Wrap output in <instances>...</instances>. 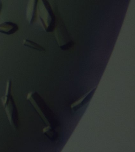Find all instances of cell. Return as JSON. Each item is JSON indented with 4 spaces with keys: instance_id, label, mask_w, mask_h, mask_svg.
Instances as JSON below:
<instances>
[{
    "instance_id": "6da1fadb",
    "label": "cell",
    "mask_w": 135,
    "mask_h": 152,
    "mask_svg": "<svg viewBox=\"0 0 135 152\" xmlns=\"http://www.w3.org/2000/svg\"><path fill=\"white\" fill-rule=\"evenodd\" d=\"M91 93H92V92L88 93V94L85 95V96L82 97L81 98H80V99L77 101L75 103H73V104H72V108H78L81 104H83L85 103V102H87L88 99L90 98V96L91 94H92Z\"/></svg>"
},
{
    "instance_id": "7a4b0ae2",
    "label": "cell",
    "mask_w": 135,
    "mask_h": 152,
    "mask_svg": "<svg viewBox=\"0 0 135 152\" xmlns=\"http://www.w3.org/2000/svg\"><path fill=\"white\" fill-rule=\"evenodd\" d=\"M24 44L26 46H29V47L41 51L45 50L42 46H40V45H38L36 43L30 41V40H26V41L24 42Z\"/></svg>"
},
{
    "instance_id": "3957f363",
    "label": "cell",
    "mask_w": 135,
    "mask_h": 152,
    "mask_svg": "<svg viewBox=\"0 0 135 152\" xmlns=\"http://www.w3.org/2000/svg\"><path fill=\"white\" fill-rule=\"evenodd\" d=\"M74 43L73 41H71L67 43L66 45H63L60 47L61 49L63 50H67L72 48L74 45Z\"/></svg>"
}]
</instances>
